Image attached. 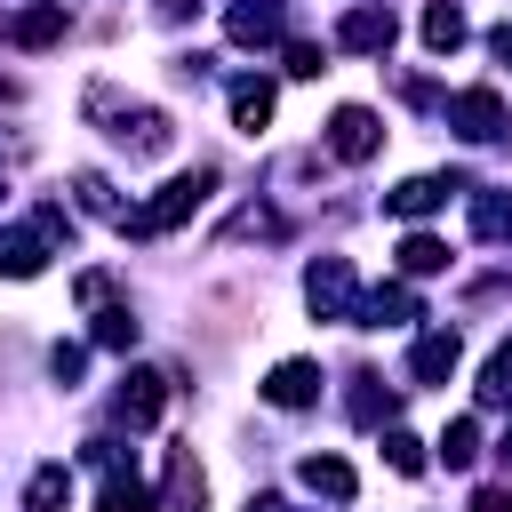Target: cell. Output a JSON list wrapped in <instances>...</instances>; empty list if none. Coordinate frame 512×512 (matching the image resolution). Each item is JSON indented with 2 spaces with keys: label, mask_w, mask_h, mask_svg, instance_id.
<instances>
[{
  "label": "cell",
  "mask_w": 512,
  "mask_h": 512,
  "mask_svg": "<svg viewBox=\"0 0 512 512\" xmlns=\"http://www.w3.org/2000/svg\"><path fill=\"white\" fill-rule=\"evenodd\" d=\"M0 176H8V160H0Z\"/></svg>",
  "instance_id": "obj_36"
},
{
  "label": "cell",
  "mask_w": 512,
  "mask_h": 512,
  "mask_svg": "<svg viewBox=\"0 0 512 512\" xmlns=\"http://www.w3.org/2000/svg\"><path fill=\"white\" fill-rule=\"evenodd\" d=\"M424 48H432V56L464 48V8H456V0H432V8H424Z\"/></svg>",
  "instance_id": "obj_21"
},
{
  "label": "cell",
  "mask_w": 512,
  "mask_h": 512,
  "mask_svg": "<svg viewBox=\"0 0 512 512\" xmlns=\"http://www.w3.org/2000/svg\"><path fill=\"white\" fill-rule=\"evenodd\" d=\"M64 496H72V472H64V464H40L32 488H24V512H56Z\"/></svg>",
  "instance_id": "obj_23"
},
{
  "label": "cell",
  "mask_w": 512,
  "mask_h": 512,
  "mask_svg": "<svg viewBox=\"0 0 512 512\" xmlns=\"http://www.w3.org/2000/svg\"><path fill=\"white\" fill-rule=\"evenodd\" d=\"M264 120H272V80H264V72H240V80H232V128L256 136Z\"/></svg>",
  "instance_id": "obj_16"
},
{
  "label": "cell",
  "mask_w": 512,
  "mask_h": 512,
  "mask_svg": "<svg viewBox=\"0 0 512 512\" xmlns=\"http://www.w3.org/2000/svg\"><path fill=\"white\" fill-rule=\"evenodd\" d=\"M448 192H464V176H408V184L384 192V208H392V216H432Z\"/></svg>",
  "instance_id": "obj_14"
},
{
  "label": "cell",
  "mask_w": 512,
  "mask_h": 512,
  "mask_svg": "<svg viewBox=\"0 0 512 512\" xmlns=\"http://www.w3.org/2000/svg\"><path fill=\"white\" fill-rule=\"evenodd\" d=\"M400 320H424V304H416L408 280H384V288L360 296V320H352V328H400Z\"/></svg>",
  "instance_id": "obj_10"
},
{
  "label": "cell",
  "mask_w": 512,
  "mask_h": 512,
  "mask_svg": "<svg viewBox=\"0 0 512 512\" xmlns=\"http://www.w3.org/2000/svg\"><path fill=\"white\" fill-rule=\"evenodd\" d=\"M392 408H400V392H392L376 368H360V376H352V424H392Z\"/></svg>",
  "instance_id": "obj_18"
},
{
  "label": "cell",
  "mask_w": 512,
  "mask_h": 512,
  "mask_svg": "<svg viewBox=\"0 0 512 512\" xmlns=\"http://www.w3.org/2000/svg\"><path fill=\"white\" fill-rule=\"evenodd\" d=\"M384 464L416 480V472H424V440H416V432H400V424H384Z\"/></svg>",
  "instance_id": "obj_28"
},
{
  "label": "cell",
  "mask_w": 512,
  "mask_h": 512,
  "mask_svg": "<svg viewBox=\"0 0 512 512\" xmlns=\"http://www.w3.org/2000/svg\"><path fill=\"white\" fill-rule=\"evenodd\" d=\"M480 408H512V336L488 352V368H480Z\"/></svg>",
  "instance_id": "obj_22"
},
{
  "label": "cell",
  "mask_w": 512,
  "mask_h": 512,
  "mask_svg": "<svg viewBox=\"0 0 512 512\" xmlns=\"http://www.w3.org/2000/svg\"><path fill=\"white\" fill-rule=\"evenodd\" d=\"M200 504H208V480H200L192 448H168V504L160 512H200Z\"/></svg>",
  "instance_id": "obj_17"
},
{
  "label": "cell",
  "mask_w": 512,
  "mask_h": 512,
  "mask_svg": "<svg viewBox=\"0 0 512 512\" xmlns=\"http://www.w3.org/2000/svg\"><path fill=\"white\" fill-rule=\"evenodd\" d=\"M456 360H464L456 328H432V336H416V352H408V376H416V384H448V376H456Z\"/></svg>",
  "instance_id": "obj_11"
},
{
  "label": "cell",
  "mask_w": 512,
  "mask_h": 512,
  "mask_svg": "<svg viewBox=\"0 0 512 512\" xmlns=\"http://www.w3.org/2000/svg\"><path fill=\"white\" fill-rule=\"evenodd\" d=\"M72 192H80V208H88V216H112V224L128 216V208H120V192H112L96 168H80V176H72Z\"/></svg>",
  "instance_id": "obj_25"
},
{
  "label": "cell",
  "mask_w": 512,
  "mask_h": 512,
  "mask_svg": "<svg viewBox=\"0 0 512 512\" xmlns=\"http://www.w3.org/2000/svg\"><path fill=\"white\" fill-rule=\"evenodd\" d=\"M400 272H408V280H432V272H448V240H432V232H408V240H400Z\"/></svg>",
  "instance_id": "obj_20"
},
{
  "label": "cell",
  "mask_w": 512,
  "mask_h": 512,
  "mask_svg": "<svg viewBox=\"0 0 512 512\" xmlns=\"http://www.w3.org/2000/svg\"><path fill=\"white\" fill-rule=\"evenodd\" d=\"M448 128H456L464 144H496V136H512V112H504L496 88H456V96H448Z\"/></svg>",
  "instance_id": "obj_4"
},
{
  "label": "cell",
  "mask_w": 512,
  "mask_h": 512,
  "mask_svg": "<svg viewBox=\"0 0 512 512\" xmlns=\"http://www.w3.org/2000/svg\"><path fill=\"white\" fill-rule=\"evenodd\" d=\"M296 480H304L312 496H328V504H352V464H344V456H304Z\"/></svg>",
  "instance_id": "obj_19"
},
{
  "label": "cell",
  "mask_w": 512,
  "mask_h": 512,
  "mask_svg": "<svg viewBox=\"0 0 512 512\" xmlns=\"http://www.w3.org/2000/svg\"><path fill=\"white\" fill-rule=\"evenodd\" d=\"M64 248H72V216L64 208H40L32 224H8L0 232V272L8 280H40L48 256H64Z\"/></svg>",
  "instance_id": "obj_2"
},
{
  "label": "cell",
  "mask_w": 512,
  "mask_h": 512,
  "mask_svg": "<svg viewBox=\"0 0 512 512\" xmlns=\"http://www.w3.org/2000/svg\"><path fill=\"white\" fill-rule=\"evenodd\" d=\"M224 32H232V48H272L280 40V0H232Z\"/></svg>",
  "instance_id": "obj_13"
},
{
  "label": "cell",
  "mask_w": 512,
  "mask_h": 512,
  "mask_svg": "<svg viewBox=\"0 0 512 512\" xmlns=\"http://www.w3.org/2000/svg\"><path fill=\"white\" fill-rule=\"evenodd\" d=\"M472 512H512V488H480V496H472Z\"/></svg>",
  "instance_id": "obj_31"
},
{
  "label": "cell",
  "mask_w": 512,
  "mask_h": 512,
  "mask_svg": "<svg viewBox=\"0 0 512 512\" xmlns=\"http://www.w3.org/2000/svg\"><path fill=\"white\" fill-rule=\"evenodd\" d=\"M304 304H312L320 320H360V280H352V264H344V256H320V264L304 272Z\"/></svg>",
  "instance_id": "obj_5"
},
{
  "label": "cell",
  "mask_w": 512,
  "mask_h": 512,
  "mask_svg": "<svg viewBox=\"0 0 512 512\" xmlns=\"http://www.w3.org/2000/svg\"><path fill=\"white\" fill-rule=\"evenodd\" d=\"M0 104H16V80H0Z\"/></svg>",
  "instance_id": "obj_34"
},
{
  "label": "cell",
  "mask_w": 512,
  "mask_h": 512,
  "mask_svg": "<svg viewBox=\"0 0 512 512\" xmlns=\"http://www.w3.org/2000/svg\"><path fill=\"white\" fill-rule=\"evenodd\" d=\"M440 456H448V472H464V464L480 456V424H472V416H456V424L440 432Z\"/></svg>",
  "instance_id": "obj_27"
},
{
  "label": "cell",
  "mask_w": 512,
  "mask_h": 512,
  "mask_svg": "<svg viewBox=\"0 0 512 512\" xmlns=\"http://www.w3.org/2000/svg\"><path fill=\"white\" fill-rule=\"evenodd\" d=\"M160 408H168V376H160V368H128L120 392H112V416H120L128 432H152Z\"/></svg>",
  "instance_id": "obj_7"
},
{
  "label": "cell",
  "mask_w": 512,
  "mask_h": 512,
  "mask_svg": "<svg viewBox=\"0 0 512 512\" xmlns=\"http://www.w3.org/2000/svg\"><path fill=\"white\" fill-rule=\"evenodd\" d=\"M80 104H88V120H104V136H120V144H128L136 160H160V152H168V136H176V120H168L160 104H136V96H112L104 80H96V88H88Z\"/></svg>",
  "instance_id": "obj_1"
},
{
  "label": "cell",
  "mask_w": 512,
  "mask_h": 512,
  "mask_svg": "<svg viewBox=\"0 0 512 512\" xmlns=\"http://www.w3.org/2000/svg\"><path fill=\"white\" fill-rule=\"evenodd\" d=\"M264 400H272V408H312V400H320V360H280V368L264 376Z\"/></svg>",
  "instance_id": "obj_12"
},
{
  "label": "cell",
  "mask_w": 512,
  "mask_h": 512,
  "mask_svg": "<svg viewBox=\"0 0 512 512\" xmlns=\"http://www.w3.org/2000/svg\"><path fill=\"white\" fill-rule=\"evenodd\" d=\"M488 48H496V56L512 64V24H496V32H488Z\"/></svg>",
  "instance_id": "obj_32"
},
{
  "label": "cell",
  "mask_w": 512,
  "mask_h": 512,
  "mask_svg": "<svg viewBox=\"0 0 512 512\" xmlns=\"http://www.w3.org/2000/svg\"><path fill=\"white\" fill-rule=\"evenodd\" d=\"M328 152H336V160H376V152H384V120H376L368 104H336V112H328Z\"/></svg>",
  "instance_id": "obj_8"
},
{
  "label": "cell",
  "mask_w": 512,
  "mask_h": 512,
  "mask_svg": "<svg viewBox=\"0 0 512 512\" xmlns=\"http://www.w3.org/2000/svg\"><path fill=\"white\" fill-rule=\"evenodd\" d=\"M280 56H288V72H296V80H320V72H328V64H320V48H312V40H288V48H280Z\"/></svg>",
  "instance_id": "obj_29"
},
{
  "label": "cell",
  "mask_w": 512,
  "mask_h": 512,
  "mask_svg": "<svg viewBox=\"0 0 512 512\" xmlns=\"http://www.w3.org/2000/svg\"><path fill=\"white\" fill-rule=\"evenodd\" d=\"M64 24H72V16H64L56 0H32V8L8 24V40H16V48H56V40H64Z\"/></svg>",
  "instance_id": "obj_15"
},
{
  "label": "cell",
  "mask_w": 512,
  "mask_h": 512,
  "mask_svg": "<svg viewBox=\"0 0 512 512\" xmlns=\"http://www.w3.org/2000/svg\"><path fill=\"white\" fill-rule=\"evenodd\" d=\"M208 192H216V168L200 160V168H184V176H168L152 208H136V216H120V232H176V224H184V216H192V208H200Z\"/></svg>",
  "instance_id": "obj_3"
},
{
  "label": "cell",
  "mask_w": 512,
  "mask_h": 512,
  "mask_svg": "<svg viewBox=\"0 0 512 512\" xmlns=\"http://www.w3.org/2000/svg\"><path fill=\"white\" fill-rule=\"evenodd\" d=\"M504 464H512V432H504Z\"/></svg>",
  "instance_id": "obj_35"
},
{
  "label": "cell",
  "mask_w": 512,
  "mask_h": 512,
  "mask_svg": "<svg viewBox=\"0 0 512 512\" xmlns=\"http://www.w3.org/2000/svg\"><path fill=\"white\" fill-rule=\"evenodd\" d=\"M400 40V16L392 8H352L344 24H336V48H352V56H384Z\"/></svg>",
  "instance_id": "obj_9"
},
{
  "label": "cell",
  "mask_w": 512,
  "mask_h": 512,
  "mask_svg": "<svg viewBox=\"0 0 512 512\" xmlns=\"http://www.w3.org/2000/svg\"><path fill=\"white\" fill-rule=\"evenodd\" d=\"M80 368H88L80 344H56V352H48V376H56V384H80Z\"/></svg>",
  "instance_id": "obj_30"
},
{
  "label": "cell",
  "mask_w": 512,
  "mask_h": 512,
  "mask_svg": "<svg viewBox=\"0 0 512 512\" xmlns=\"http://www.w3.org/2000/svg\"><path fill=\"white\" fill-rule=\"evenodd\" d=\"M472 232L480 240H512V200L504 192H472Z\"/></svg>",
  "instance_id": "obj_24"
},
{
  "label": "cell",
  "mask_w": 512,
  "mask_h": 512,
  "mask_svg": "<svg viewBox=\"0 0 512 512\" xmlns=\"http://www.w3.org/2000/svg\"><path fill=\"white\" fill-rule=\"evenodd\" d=\"M248 512H288V504L280 496H248Z\"/></svg>",
  "instance_id": "obj_33"
},
{
  "label": "cell",
  "mask_w": 512,
  "mask_h": 512,
  "mask_svg": "<svg viewBox=\"0 0 512 512\" xmlns=\"http://www.w3.org/2000/svg\"><path fill=\"white\" fill-rule=\"evenodd\" d=\"M96 344H104V352H128V344H136L128 304H96Z\"/></svg>",
  "instance_id": "obj_26"
},
{
  "label": "cell",
  "mask_w": 512,
  "mask_h": 512,
  "mask_svg": "<svg viewBox=\"0 0 512 512\" xmlns=\"http://www.w3.org/2000/svg\"><path fill=\"white\" fill-rule=\"evenodd\" d=\"M88 464H104V488H96V512H160L152 488L136 480V464L112 456V440H88Z\"/></svg>",
  "instance_id": "obj_6"
}]
</instances>
